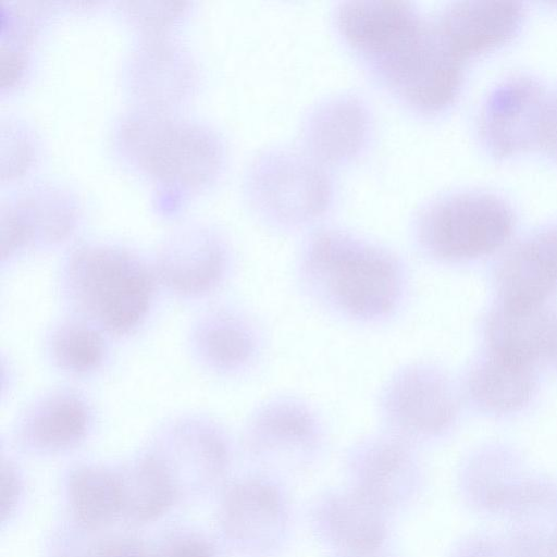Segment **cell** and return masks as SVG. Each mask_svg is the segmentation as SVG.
I'll return each mask as SVG.
<instances>
[{
  "label": "cell",
  "mask_w": 557,
  "mask_h": 557,
  "mask_svg": "<svg viewBox=\"0 0 557 557\" xmlns=\"http://www.w3.org/2000/svg\"><path fill=\"white\" fill-rule=\"evenodd\" d=\"M298 292L336 321L385 325L406 308L411 272L395 250L342 227H322L301 244L294 263Z\"/></svg>",
  "instance_id": "6da1fadb"
},
{
  "label": "cell",
  "mask_w": 557,
  "mask_h": 557,
  "mask_svg": "<svg viewBox=\"0 0 557 557\" xmlns=\"http://www.w3.org/2000/svg\"><path fill=\"white\" fill-rule=\"evenodd\" d=\"M154 281V272L137 256L104 245L75 250L64 270L65 290L81 319L116 335L144 320Z\"/></svg>",
  "instance_id": "7a4b0ae2"
},
{
  "label": "cell",
  "mask_w": 557,
  "mask_h": 557,
  "mask_svg": "<svg viewBox=\"0 0 557 557\" xmlns=\"http://www.w3.org/2000/svg\"><path fill=\"white\" fill-rule=\"evenodd\" d=\"M515 214L500 196L461 190L431 200L417 212L411 239L417 252L437 263H461L490 255L511 237Z\"/></svg>",
  "instance_id": "3957f363"
},
{
  "label": "cell",
  "mask_w": 557,
  "mask_h": 557,
  "mask_svg": "<svg viewBox=\"0 0 557 557\" xmlns=\"http://www.w3.org/2000/svg\"><path fill=\"white\" fill-rule=\"evenodd\" d=\"M248 195L259 218L281 231L304 228L329 210L333 185L325 165L308 152L273 148L252 163Z\"/></svg>",
  "instance_id": "277c9868"
},
{
  "label": "cell",
  "mask_w": 557,
  "mask_h": 557,
  "mask_svg": "<svg viewBox=\"0 0 557 557\" xmlns=\"http://www.w3.org/2000/svg\"><path fill=\"white\" fill-rule=\"evenodd\" d=\"M382 430L416 446L446 434L459 414V396L440 366L413 360L382 383L375 401Z\"/></svg>",
  "instance_id": "5b68a950"
},
{
  "label": "cell",
  "mask_w": 557,
  "mask_h": 557,
  "mask_svg": "<svg viewBox=\"0 0 557 557\" xmlns=\"http://www.w3.org/2000/svg\"><path fill=\"white\" fill-rule=\"evenodd\" d=\"M124 127L132 159L160 183L197 186L214 177L222 162V147L208 129L183 121L133 117Z\"/></svg>",
  "instance_id": "8992f818"
},
{
  "label": "cell",
  "mask_w": 557,
  "mask_h": 557,
  "mask_svg": "<svg viewBox=\"0 0 557 557\" xmlns=\"http://www.w3.org/2000/svg\"><path fill=\"white\" fill-rule=\"evenodd\" d=\"M428 21L405 1H346L333 11L337 33L377 79L411 52Z\"/></svg>",
  "instance_id": "52a82bcc"
},
{
  "label": "cell",
  "mask_w": 557,
  "mask_h": 557,
  "mask_svg": "<svg viewBox=\"0 0 557 557\" xmlns=\"http://www.w3.org/2000/svg\"><path fill=\"white\" fill-rule=\"evenodd\" d=\"M326 436L322 414L306 398L281 393L249 413L244 443L257 459L274 467H302L321 453Z\"/></svg>",
  "instance_id": "ba28073f"
},
{
  "label": "cell",
  "mask_w": 557,
  "mask_h": 557,
  "mask_svg": "<svg viewBox=\"0 0 557 557\" xmlns=\"http://www.w3.org/2000/svg\"><path fill=\"white\" fill-rule=\"evenodd\" d=\"M547 96L531 75L515 74L498 83L479 115V134L486 150L507 158L539 148Z\"/></svg>",
  "instance_id": "9c48e42d"
},
{
  "label": "cell",
  "mask_w": 557,
  "mask_h": 557,
  "mask_svg": "<svg viewBox=\"0 0 557 557\" xmlns=\"http://www.w3.org/2000/svg\"><path fill=\"white\" fill-rule=\"evenodd\" d=\"M347 467L355 488L382 508L407 497L419 475L414 446L383 430L349 448Z\"/></svg>",
  "instance_id": "30bf717a"
},
{
  "label": "cell",
  "mask_w": 557,
  "mask_h": 557,
  "mask_svg": "<svg viewBox=\"0 0 557 557\" xmlns=\"http://www.w3.org/2000/svg\"><path fill=\"white\" fill-rule=\"evenodd\" d=\"M523 18L522 4L505 0L450 2L432 17L445 44L463 62L507 44Z\"/></svg>",
  "instance_id": "8fae6325"
},
{
  "label": "cell",
  "mask_w": 557,
  "mask_h": 557,
  "mask_svg": "<svg viewBox=\"0 0 557 557\" xmlns=\"http://www.w3.org/2000/svg\"><path fill=\"white\" fill-rule=\"evenodd\" d=\"M371 115L352 94L331 96L315 104L302 124L305 151L323 165L342 164L359 154L369 139Z\"/></svg>",
  "instance_id": "7c38bea8"
},
{
  "label": "cell",
  "mask_w": 557,
  "mask_h": 557,
  "mask_svg": "<svg viewBox=\"0 0 557 557\" xmlns=\"http://www.w3.org/2000/svg\"><path fill=\"white\" fill-rule=\"evenodd\" d=\"M228 268V248L220 236L208 230H184L164 244L156 273L175 293L199 295L221 284Z\"/></svg>",
  "instance_id": "4fadbf2b"
},
{
  "label": "cell",
  "mask_w": 557,
  "mask_h": 557,
  "mask_svg": "<svg viewBox=\"0 0 557 557\" xmlns=\"http://www.w3.org/2000/svg\"><path fill=\"white\" fill-rule=\"evenodd\" d=\"M497 283L502 304L544 307L557 290V225L517 243L500 262Z\"/></svg>",
  "instance_id": "5bb4252c"
},
{
  "label": "cell",
  "mask_w": 557,
  "mask_h": 557,
  "mask_svg": "<svg viewBox=\"0 0 557 557\" xmlns=\"http://www.w3.org/2000/svg\"><path fill=\"white\" fill-rule=\"evenodd\" d=\"M200 358L213 370L240 374L252 369L264 352V335L247 313L220 309L202 319L194 333Z\"/></svg>",
  "instance_id": "9a60e30c"
},
{
  "label": "cell",
  "mask_w": 557,
  "mask_h": 557,
  "mask_svg": "<svg viewBox=\"0 0 557 557\" xmlns=\"http://www.w3.org/2000/svg\"><path fill=\"white\" fill-rule=\"evenodd\" d=\"M223 523L230 535L244 542L248 548H271L285 523L281 496L268 482H242L231 490L225 499Z\"/></svg>",
  "instance_id": "2e32d148"
},
{
  "label": "cell",
  "mask_w": 557,
  "mask_h": 557,
  "mask_svg": "<svg viewBox=\"0 0 557 557\" xmlns=\"http://www.w3.org/2000/svg\"><path fill=\"white\" fill-rule=\"evenodd\" d=\"M382 509L355 488L327 498L320 507L318 520L336 546L367 555L384 541L386 528Z\"/></svg>",
  "instance_id": "e0dca14e"
},
{
  "label": "cell",
  "mask_w": 557,
  "mask_h": 557,
  "mask_svg": "<svg viewBox=\"0 0 557 557\" xmlns=\"http://www.w3.org/2000/svg\"><path fill=\"white\" fill-rule=\"evenodd\" d=\"M58 194L39 190L22 202L2 210L1 257H11L20 248L34 243H54L72 227L71 208L55 199Z\"/></svg>",
  "instance_id": "ac0fdd59"
},
{
  "label": "cell",
  "mask_w": 557,
  "mask_h": 557,
  "mask_svg": "<svg viewBox=\"0 0 557 557\" xmlns=\"http://www.w3.org/2000/svg\"><path fill=\"white\" fill-rule=\"evenodd\" d=\"M552 312L499 302L486 325L491 354L534 366L546 357Z\"/></svg>",
  "instance_id": "d6986e66"
},
{
  "label": "cell",
  "mask_w": 557,
  "mask_h": 557,
  "mask_svg": "<svg viewBox=\"0 0 557 557\" xmlns=\"http://www.w3.org/2000/svg\"><path fill=\"white\" fill-rule=\"evenodd\" d=\"M535 385L532 364L494 354L472 368L466 383L470 399L482 410L493 413L521 409L532 397Z\"/></svg>",
  "instance_id": "ffe728a7"
},
{
  "label": "cell",
  "mask_w": 557,
  "mask_h": 557,
  "mask_svg": "<svg viewBox=\"0 0 557 557\" xmlns=\"http://www.w3.org/2000/svg\"><path fill=\"white\" fill-rule=\"evenodd\" d=\"M90 413L76 395L53 393L37 401L24 416L23 438L36 448L61 450L79 443L86 435Z\"/></svg>",
  "instance_id": "44dd1931"
},
{
  "label": "cell",
  "mask_w": 557,
  "mask_h": 557,
  "mask_svg": "<svg viewBox=\"0 0 557 557\" xmlns=\"http://www.w3.org/2000/svg\"><path fill=\"white\" fill-rule=\"evenodd\" d=\"M122 512L137 521L158 517L171 505L174 496L173 482L166 466L154 456L140 459L117 474Z\"/></svg>",
  "instance_id": "7402d4cb"
},
{
  "label": "cell",
  "mask_w": 557,
  "mask_h": 557,
  "mask_svg": "<svg viewBox=\"0 0 557 557\" xmlns=\"http://www.w3.org/2000/svg\"><path fill=\"white\" fill-rule=\"evenodd\" d=\"M69 483L70 502L81 525L101 528L122 513L117 474L101 468L85 467L76 470Z\"/></svg>",
  "instance_id": "603a6c76"
},
{
  "label": "cell",
  "mask_w": 557,
  "mask_h": 557,
  "mask_svg": "<svg viewBox=\"0 0 557 557\" xmlns=\"http://www.w3.org/2000/svg\"><path fill=\"white\" fill-rule=\"evenodd\" d=\"M50 350L54 362L72 373H86L98 368L106 354L101 331L78 319L62 322L52 332Z\"/></svg>",
  "instance_id": "cb8c5ba5"
},
{
  "label": "cell",
  "mask_w": 557,
  "mask_h": 557,
  "mask_svg": "<svg viewBox=\"0 0 557 557\" xmlns=\"http://www.w3.org/2000/svg\"><path fill=\"white\" fill-rule=\"evenodd\" d=\"M539 148L557 159V89L547 96Z\"/></svg>",
  "instance_id": "d4e9b609"
},
{
  "label": "cell",
  "mask_w": 557,
  "mask_h": 557,
  "mask_svg": "<svg viewBox=\"0 0 557 557\" xmlns=\"http://www.w3.org/2000/svg\"><path fill=\"white\" fill-rule=\"evenodd\" d=\"M166 557H214L211 548L199 540H183L174 543Z\"/></svg>",
  "instance_id": "484cf974"
},
{
  "label": "cell",
  "mask_w": 557,
  "mask_h": 557,
  "mask_svg": "<svg viewBox=\"0 0 557 557\" xmlns=\"http://www.w3.org/2000/svg\"><path fill=\"white\" fill-rule=\"evenodd\" d=\"M460 557H524L523 554L505 549L492 542L475 543L465 549Z\"/></svg>",
  "instance_id": "4316f807"
},
{
  "label": "cell",
  "mask_w": 557,
  "mask_h": 557,
  "mask_svg": "<svg viewBox=\"0 0 557 557\" xmlns=\"http://www.w3.org/2000/svg\"><path fill=\"white\" fill-rule=\"evenodd\" d=\"M557 367V311L552 312L546 357Z\"/></svg>",
  "instance_id": "83f0119b"
},
{
  "label": "cell",
  "mask_w": 557,
  "mask_h": 557,
  "mask_svg": "<svg viewBox=\"0 0 557 557\" xmlns=\"http://www.w3.org/2000/svg\"><path fill=\"white\" fill-rule=\"evenodd\" d=\"M104 557H146L136 546L119 545L108 547Z\"/></svg>",
  "instance_id": "f1b7e54d"
},
{
  "label": "cell",
  "mask_w": 557,
  "mask_h": 557,
  "mask_svg": "<svg viewBox=\"0 0 557 557\" xmlns=\"http://www.w3.org/2000/svg\"><path fill=\"white\" fill-rule=\"evenodd\" d=\"M553 550H554V557H557V536L554 540Z\"/></svg>",
  "instance_id": "f546056e"
}]
</instances>
